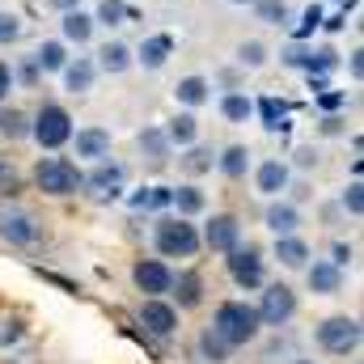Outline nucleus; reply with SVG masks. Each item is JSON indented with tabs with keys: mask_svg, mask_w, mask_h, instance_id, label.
<instances>
[{
	"mask_svg": "<svg viewBox=\"0 0 364 364\" xmlns=\"http://www.w3.org/2000/svg\"><path fill=\"white\" fill-rule=\"evenodd\" d=\"M233 352L237 348H250L259 335H263V322H259V309H255V301H242V296H229V301H220L216 309H212V322H208Z\"/></svg>",
	"mask_w": 364,
	"mask_h": 364,
	"instance_id": "f257e3e1",
	"label": "nucleus"
},
{
	"mask_svg": "<svg viewBox=\"0 0 364 364\" xmlns=\"http://www.w3.org/2000/svg\"><path fill=\"white\" fill-rule=\"evenodd\" d=\"M153 250L161 259H195L203 250L199 225L186 220V216H174V212H157V220H153Z\"/></svg>",
	"mask_w": 364,
	"mask_h": 364,
	"instance_id": "f03ea898",
	"label": "nucleus"
},
{
	"mask_svg": "<svg viewBox=\"0 0 364 364\" xmlns=\"http://www.w3.org/2000/svg\"><path fill=\"white\" fill-rule=\"evenodd\" d=\"M30 178H34V186H38L43 195H51V199H68V195H77V191H81L85 170H81L73 157L47 153V157H38V161H34Z\"/></svg>",
	"mask_w": 364,
	"mask_h": 364,
	"instance_id": "7ed1b4c3",
	"label": "nucleus"
},
{
	"mask_svg": "<svg viewBox=\"0 0 364 364\" xmlns=\"http://www.w3.org/2000/svg\"><path fill=\"white\" fill-rule=\"evenodd\" d=\"M73 132H77V123H73L68 106H60V102H43V106L30 114V140H34L43 153H60V149L73 140Z\"/></svg>",
	"mask_w": 364,
	"mask_h": 364,
	"instance_id": "20e7f679",
	"label": "nucleus"
},
{
	"mask_svg": "<svg viewBox=\"0 0 364 364\" xmlns=\"http://www.w3.org/2000/svg\"><path fill=\"white\" fill-rule=\"evenodd\" d=\"M360 318H352V314H335V318H322L318 326H314V343L326 352V356H356L360 352Z\"/></svg>",
	"mask_w": 364,
	"mask_h": 364,
	"instance_id": "39448f33",
	"label": "nucleus"
},
{
	"mask_svg": "<svg viewBox=\"0 0 364 364\" xmlns=\"http://www.w3.org/2000/svg\"><path fill=\"white\" fill-rule=\"evenodd\" d=\"M225 272H229V279H233L237 288L259 292V288L267 284V255H263V246H259V242H237V246L225 255Z\"/></svg>",
	"mask_w": 364,
	"mask_h": 364,
	"instance_id": "423d86ee",
	"label": "nucleus"
},
{
	"mask_svg": "<svg viewBox=\"0 0 364 364\" xmlns=\"http://www.w3.org/2000/svg\"><path fill=\"white\" fill-rule=\"evenodd\" d=\"M255 309H259V322L263 326H288L292 318H296V309H301V301H296V292L288 288V284H279V279H267L263 288H259V301H255Z\"/></svg>",
	"mask_w": 364,
	"mask_h": 364,
	"instance_id": "0eeeda50",
	"label": "nucleus"
},
{
	"mask_svg": "<svg viewBox=\"0 0 364 364\" xmlns=\"http://www.w3.org/2000/svg\"><path fill=\"white\" fill-rule=\"evenodd\" d=\"M182 309L174 301H166V296H144L140 301V309H136V322L144 326V335H153V339H161V343H170V339H178V318Z\"/></svg>",
	"mask_w": 364,
	"mask_h": 364,
	"instance_id": "6e6552de",
	"label": "nucleus"
},
{
	"mask_svg": "<svg viewBox=\"0 0 364 364\" xmlns=\"http://www.w3.org/2000/svg\"><path fill=\"white\" fill-rule=\"evenodd\" d=\"M81 191L90 195L93 203H119L123 191H127V166H119V161H110V157L93 161V170L85 174Z\"/></svg>",
	"mask_w": 364,
	"mask_h": 364,
	"instance_id": "1a4fd4ad",
	"label": "nucleus"
},
{
	"mask_svg": "<svg viewBox=\"0 0 364 364\" xmlns=\"http://www.w3.org/2000/svg\"><path fill=\"white\" fill-rule=\"evenodd\" d=\"M38 237H43V225L34 220V212L17 203H0V242L26 250V246H38Z\"/></svg>",
	"mask_w": 364,
	"mask_h": 364,
	"instance_id": "9d476101",
	"label": "nucleus"
},
{
	"mask_svg": "<svg viewBox=\"0 0 364 364\" xmlns=\"http://www.w3.org/2000/svg\"><path fill=\"white\" fill-rule=\"evenodd\" d=\"M199 242H203V250H212V255H229V250L242 242V216H233V212H212L208 225L199 229Z\"/></svg>",
	"mask_w": 364,
	"mask_h": 364,
	"instance_id": "9b49d317",
	"label": "nucleus"
},
{
	"mask_svg": "<svg viewBox=\"0 0 364 364\" xmlns=\"http://www.w3.org/2000/svg\"><path fill=\"white\" fill-rule=\"evenodd\" d=\"M132 284H136L140 296H170L174 267L166 259H136L132 263Z\"/></svg>",
	"mask_w": 364,
	"mask_h": 364,
	"instance_id": "f8f14e48",
	"label": "nucleus"
},
{
	"mask_svg": "<svg viewBox=\"0 0 364 364\" xmlns=\"http://www.w3.org/2000/svg\"><path fill=\"white\" fill-rule=\"evenodd\" d=\"M68 144L77 149V161H90V166H93V161L110 157V149H114V136H110V127H97V123H90V127H77Z\"/></svg>",
	"mask_w": 364,
	"mask_h": 364,
	"instance_id": "ddd939ff",
	"label": "nucleus"
},
{
	"mask_svg": "<svg viewBox=\"0 0 364 364\" xmlns=\"http://www.w3.org/2000/svg\"><path fill=\"white\" fill-rule=\"evenodd\" d=\"M288 186H292V166L284 157H267V161L255 166V191L263 199H279Z\"/></svg>",
	"mask_w": 364,
	"mask_h": 364,
	"instance_id": "4468645a",
	"label": "nucleus"
},
{
	"mask_svg": "<svg viewBox=\"0 0 364 364\" xmlns=\"http://www.w3.org/2000/svg\"><path fill=\"white\" fill-rule=\"evenodd\" d=\"M174 55V34H149L140 38V47H132V60L144 68V73H161Z\"/></svg>",
	"mask_w": 364,
	"mask_h": 364,
	"instance_id": "2eb2a0df",
	"label": "nucleus"
},
{
	"mask_svg": "<svg viewBox=\"0 0 364 364\" xmlns=\"http://www.w3.org/2000/svg\"><path fill=\"white\" fill-rule=\"evenodd\" d=\"M136 149H140V157L153 166V170H161V166H170V157H174V144L166 140V127H140L136 132Z\"/></svg>",
	"mask_w": 364,
	"mask_h": 364,
	"instance_id": "dca6fc26",
	"label": "nucleus"
},
{
	"mask_svg": "<svg viewBox=\"0 0 364 364\" xmlns=\"http://www.w3.org/2000/svg\"><path fill=\"white\" fill-rule=\"evenodd\" d=\"M275 263L284 267V272H305L309 267V259H314V250H309V242L301 237V233H284V237H275Z\"/></svg>",
	"mask_w": 364,
	"mask_h": 364,
	"instance_id": "f3484780",
	"label": "nucleus"
},
{
	"mask_svg": "<svg viewBox=\"0 0 364 364\" xmlns=\"http://www.w3.org/2000/svg\"><path fill=\"white\" fill-rule=\"evenodd\" d=\"M263 225H267L272 237H284V233H296L305 225V216H301V208L292 199H272L267 212H263Z\"/></svg>",
	"mask_w": 364,
	"mask_h": 364,
	"instance_id": "a211bd4d",
	"label": "nucleus"
},
{
	"mask_svg": "<svg viewBox=\"0 0 364 364\" xmlns=\"http://www.w3.org/2000/svg\"><path fill=\"white\" fill-rule=\"evenodd\" d=\"M305 284H309L314 296H339V292H343V272H339L331 259H314V263L305 267Z\"/></svg>",
	"mask_w": 364,
	"mask_h": 364,
	"instance_id": "6ab92c4d",
	"label": "nucleus"
},
{
	"mask_svg": "<svg viewBox=\"0 0 364 364\" xmlns=\"http://www.w3.org/2000/svg\"><path fill=\"white\" fill-rule=\"evenodd\" d=\"M93 30H97V21H93V13H85L81 4L68 9V13H60V38H64L68 47H85L93 38Z\"/></svg>",
	"mask_w": 364,
	"mask_h": 364,
	"instance_id": "aec40b11",
	"label": "nucleus"
},
{
	"mask_svg": "<svg viewBox=\"0 0 364 364\" xmlns=\"http://www.w3.org/2000/svg\"><path fill=\"white\" fill-rule=\"evenodd\" d=\"M30 64L38 68V77H60V68L68 64V43L64 38H43L30 55Z\"/></svg>",
	"mask_w": 364,
	"mask_h": 364,
	"instance_id": "412c9836",
	"label": "nucleus"
},
{
	"mask_svg": "<svg viewBox=\"0 0 364 364\" xmlns=\"http://www.w3.org/2000/svg\"><path fill=\"white\" fill-rule=\"evenodd\" d=\"M255 114H259V123H263L267 132H288V127H292V106H288L284 97H275V93L255 97Z\"/></svg>",
	"mask_w": 364,
	"mask_h": 364,
	"instance_id": "4be33fe9",
	"label": "nucleus"
},
{
	"mask_svg": "<svg viewBox=\"0 0 364 364\" xmlns=\"http://www.w3.org/2000/svg\"><path fill=\"white\" fill-rule=\"evenodd\" d=\"M97 73H110V77H123L136 60H132V47L123 43V38H106L102 47H97Z\"/></svg>",
	"mask_w": 364,
	"mask_h": 364,
	"instance_id": "5701e85b",
	"label": "nucleus"
},
{
	"mask_svg": "<svg viewBox=\"0 0 364 364\" xmlns=\"http://www.w3.org/2000/svg\"><path fill=\"white\" fill-rule=\"evenodd\" d=\"M60 77H64V90L68 93H90L93 81H97V64H93L90 55H68V64L60 68Z\"/></svg>",
	"mask_w": 364,
	"mask_h": 364,
	"instance_id": "b1692460",
	"label": "nucleus"
},
{
	"mask_svg": "<svg viewBox=\"0 0 364 364\" xmlns=\"http://www.w3.org/2000/svg\"><path fill=\"white\" fill-rule=\"evenodd\" d=\"M174 102H178L182 110H199V106H208V102H212V81L199 77V73L182 77L178 85H174Z\"/></svg>",
	"mask_w": 364,
	"mask_h": 364,
	"instance_id": "393cba45",
	"label": "nucleus"
},
{
	"mask_svg": "<svg viewBox=\"0 0 364 364\" xmlns=\"http://www.w3.org/2000/svg\"><path fill=\"white\" fill-rule=\"evenodd\" d=\"M250 157H255V153H250L246 144H225V149L216 153V166H212V170H220L229 182H242L250 174Z\"/></svg>",
	"mask_w": 364,
	"mask_h": 364,
	"instance_id": "a878e982",
	"label": "nucleus"
},
{
	"mask_svg": "<svg viewBox=\"0 0 364 364\" xmlns=\"http://www.w3.org/2000/svg\"><path fill=\"white\" fill-rule=\"evenodd\" d=\"M170 212H174V216H186V220H195V216L208 212V195H203L195 182H182V186H174V195H170Z\"/></svg>",
	"mask_w": 364,
	"mask_h": 364,
	"instance_id": "bb28decb",
	"label": "nucleus"
},
{
	"mask_svg": "<svg viewBox=\"0 0 364 364\" xmlns=\"http://www.w3.org/2000/svg\"><path fill=\"white\" fill-rule=\"evenodd\" d=\"M178 309H199L203 305V275L199 272H174V284H170Z\"/></svg>",
	"mask_w": 364,
	"mask_h": 364,
	"instance_id": "cd10ccee",
	"label": "nucleus"
},
{
	"mask_svg": "<svg viewBox=\"0 0 364 364\" xmlns=\"http://www.w3.org/2000/svg\"><path fill=\"white\" fill-rule=\"evenodd\" d=\"M178 166H182V174H191V178H203V174H212V166H216V153L208 149V144H186L182 149V157H178Z\"/></svg>",
	"mask_w": 364,
	"mask_h": 364,
	"instance_id": "c85d7f7f",
	"label": "nucleus"
},
{
	"mask_svg": "<svg viewBox=\"0 0 364 364\" xmlns=\"http://www.w3.org/2000/svg\"><path fill=\"white\" fill-rule=\"evenodd\" d=\"M166 140L178 144V149H186V144L199 140V119H195V110H178V114L166 123Z\"/></svg>",
	"mask_w": 364,
	"mask_h": 364,
	"instance_id": "c756f323",
	"label": "nucleus"
},
{
	"mask_svg": "<svg viewBox=\"0 0 364 364\" xmlns=\"http://www.w3.org/2000/svg\"><path fill=\"white\" fill-rule=\"evenodd\" d=\"M220 114H225V123H250L255 119V97L246 90H229L220 97Z\"/></svg>",
	"mask_w": 364,
	"mask_h": 364,
	"instance_id": "7c9ffc66",
	"label": "nucleus"
},
{
	"mask_svg": "<svg viewBox=\"0 0 364 364\" xmlns=\"http://www.w3.org/2000/svg\"><path fill=\"white\" fill-rule=\"evenodd\" d=\"M0 136L13 144V140H30V114L26 110H17V106H0Z\"/></svg>",
	"mask_w": 364,
	"mask_h": 364,
	"instance_id": "2f4dec72",
	"label": "nucleus"
},
{
	"mask_svg": "<svg viewBox=\"0 0 364 364\" xmlns=\"http://www.w3.org/2000/svg\"><path fill=\"white\" fill-rule=\"evenodd\" d=\"M199 356H203L208 364H229L233 348H229V343H225L212 326H203V331H199Z\"/></svg>",
	"mask_w": 364,
	"mask_h": 364,
	"instance_id": "473e14b6",
	"label": "nucleus"
},
{
	"mask_svg": "<svg viewBox=\"0 0 364 364\" xmlns=\"http://www.w3.org/2000/svg\"><path fill=\"white\" fill-rule=\"evenodd\" d=\"M250 9H255V17L263 21V26H288V0H250Z\"/></svg>",
	"mask_w": 364,
	"mask_h": 364,
	"instance_id": "72a5a7b5",
	"label": "nucleus"
},
{
	"mask_svg": "<svg viewBox=\"0 0 364 364\" xmlns=\"http://www.w3.org/2000/svg\"><path fill=\"white\" fill-rule=\"evenodd\" d=\"M93 21H97V26H123V21H132V9H127L123 0H102V4L93 9Z\"/></svg>",
	"mask_w": 364,
	"mask_h": 364,
	"instance_id": "f704fd0d",
	"label": "nucleus"
},
{
	"mask_svg": "<svg viewBox=\"0 0 364 364\" xmlns=\"http://www.w3.org/2000/svg\"><path fill=\"white\" fill-rule=\"evenodd\" d=\"M339 208H343L352 220H360L364 216V182L360 178H352L343 191H339Z\"/></svg>",
	"mask_w": 364,
	"mask_h": 364,
	"instance_id": "c9c22d12",
	"label": "nucleus"
},
{
	"mask_svg": "<svg viewBox=\"0 0 364 364\" xmlns=\"http://www.w3.org/2000/svg\"><path fill=\"white\" fill-rule=\"evenodd\" d=\"M267 43H259V38H246V43H237V64L242 68H263L267 64Z\"/></svg>",
	"mask_w": 364,
	"mask_h": 364,
	"instance_id": "e433bc0d",
	"label": "nucleus"
},
{
	"mask_svg": "<svg viewBox=\"0 0 364 364\" xmlns=\"http://www.w3.org/2000/svg\"><path fill=\"white\" fill-rule=\"evenodd\" d=\"M309 55H314V43L292 38V43L279 51V64H284V68H301V73H305V68H309Z\"/></svg>",
	"mask_w": 364,
	"mask_h": 364,
	"instance_id": "4c0bfd02",
	"label": "nucleus"
},
{
	"mask_svg": "<svg viewBox=\"0 0 364 364\" xmlns=\"http://www.w3.org/2000/svg\"><path fill=\"white\" fill-rule=\"evenodd\" d=\"M21 17L13 13V9H0V47H13L17 38H21Z\"/></svg>",
	"mask_w": 364,
	"mask_h": 364,
	"instance_id": "58836bf2",
	"label": "nucleus"
},
{
	"mask_svg": "<svg viewBox=\"0 0 364 364\" xmlns=\"http://www.w3.org/2000/svg\"><path fill=\"white\" fill-rule=\"evenodd\" d=\"M322 26V9L318 4H309L305 13H301V26H292V38H301V43H309V34Z\"/></svg>",
	"mask_w": 364,
	"mask_h": 364,
	"instance_id": "ea45409f",
	"label": "nucleus"
},
{
	"mask_svg": "<svg viewBox=\"0 0 364 364\" xmlns=\"http://www.w3.org/2000/svg\"><path fill=\"white\" fill-rule=\"evenodd\" d=\"M314 97H318V106H322L326 114H339V110L348 106V93L343 90H322V93H314Z\"/></svg>",
	"mask_w": 364,
	"mask_h": 364,
	"instance_id": "a19ab883",
	"label": "nucleus"
},
{
	"mask_svg": "<svg viewBox=\"0 0 364 364\" xmlns=\"http://www.w3.org/2000/svg\"><path fill=\"white\" fill-rule=\"evenodd\" d=\"M331 263H335L339 272H348V267L356 263V246H352V242H335V246H331Z\"/></svg>",
	"mask_w": 364,
	"mask_h": 364,
	"instance_id": "79ce46f5",
	"label": "nucleus"
},
{
	"mask_svg": "<svg viewBox=\"0 0 364 364\" xmlns=\"http://www.w3.org/2000/svg\"><path fill=\"white\" fill-rule=\"evenodd\" d=\"M318 161H322V157H318V149H314V144H301V149L292 153V161H288V166H296V170H318Z\"/></svg>",
	"mask_w": 364,
	"mask_h": 364,
	"instance_id": "37998d69",
	"label": "nucleus"
},
{
	"mask_svg": "<svg viewBox=\"0 0 364 364\" xmlns=\"http://www.w3.org/2000/svg\"><path fill=\"white\" fill-rule=\"evenodd\" d=\"M170 195H174V186H149V208L144 212H170Z\"/></svg>",
	"mask_w": 364,
	"mask_h": 364,
	"instance_id": "c03bdc74",
	"label": "nucleus"
},
{
	"mask_svg": "<svg viewBox=\"0 0 364 364\" xmlns=\"http://www.w3.org/2000/svg\"><path fill=\"white\" fill-rule=\"evenodd\" d=\"M21 335H26L21 318H9V322H0V348H13V343H17Z\"/></svg>",
	"mask_w": 364,
	"mask_h": 364,
	"instance_id": "a18cd8bd",
	"label": "nucleus"
},
{
	"mask_svg": "<svg viewBox=\"0 0 364 364\" xmlns=\"http://www.w3.org/2000/svg\"><path fill=\"white\" fill-rule=\"evenodd\" d=\"M17 90V77H13V64L9 60H0V106L9 102V93Z\"/></svg>",
	"mask_w": 364,
	"mask_h": 364,
	"instance_id": "49530a36",
	"label": "nucleus"
},
{
	"mask_svg": "<svg viewBox=\"0 0 364 364\" xmlns=\"http://www.w3.org/2000/svg\"><path fill=\"white\" fill-rule=\"evenodd\" d=\"M348 26V4H343V13H335V17H322V26L318 30H326V34H339Z\"/></svg>",
	"mask_w": 364,
	"mask_h": 364,
	"instance_id": "de8ad7c7",
	"label": "nucleus"
},
{
	"mask_svg": "<svg viewBox=\"0 0 364 364\" xmlns=\"http://www.w3.org/2000/svg\"><path fill=\"white\" fill-rule=\"evenodd\" d=\"M348 73H352V81H360V77H364V51H360V47L348 55Z\"/></svg>",
	"mask_w": 364,
	"mask_h": 364,
	"instance_id": "09e8293b",
	"label": "nucleus"
},
{
	"mask_svg": "<svg viewBox=\"0 0 364 364\" xmlns=\"http://www.w3.org/2000/svg\"><path fill=\"white\" fill-rule=\"evenodd\" d=\"M13 77H21L26 85H38V68H34V64H21V68H13Z\"/></svg>",
	"mask_w": 364,
	"mask_h": 364,
	"instance_id": "8fccbe9b",
	"label": "nucleus"
},
{
	"mask_svg": "<svg viewBox=\"0 0 364 364\" xmlns=\"http://www.w3.org/2000/svg\"><path fill=\"white\" fill-rule=\"evenodd\" d=\"M322 132H326V136H339V132H343V119H339V114H326V119H322Z\"/></svg>",
	"mask_w": 364,
	"mask_h": 364,
	"instance_id": "3c124183",
	"label": "nucleus"
},
{
	"mask_svg": "<svg viewBox=\"0 0 364 364\" xmlns=\"http://www.w3.org/2000/svg\"><path fill=\"white\" fill-rule=\"evenodd\" d=\"M47 4H51V9H55V13H68V9H77V4H81V0H47Z\"/></svg>",
	"mask_w": 364,
	"mask_h": 364,
	"instance_id": "603ef678",
	"label": "nucleus"
},
{
	"mask_svg": "<svg viewBox=\"0 0 364 364\" xmlns=\"http://www.w3.org/2000/svg\"><path fill=\"white\" fill-rule=\"evenodd\" d=\"M9 182V166H4V157H0V186Z\"/></svg>",
	"mask_w": 364,
	"mask_h": 364,
	"instance_id": "864d4df0",
	"label": "nucleus"
},
{
	"mask_svg": "<svg viewBox=\"0 0 364 364\" xmlns=\"http://www.w3.org/2000/svg\"><path fill=\"white\" fill-rule=\"evenodd\" d=\"M229 4H250V0H229Z\"/></svg>",
	"mask_w": 364,
	"mask_h": 364,
	"instance_id": "5fc2aeb1",
	"label": "nucleus"
},
{
	"mask_svg": "<svg viewBox=\"0 0 364 364\" xmlns=\"http://www.w3.org/2000/svg\"><path fill=\"white\" fill-rule=\"evenodd\" d=\"M296 364H314V360H296Z\"/></svg>",
	"mask_w": 364,
	"mask_h": 364,
	"instance_id": "6e6d98bb",
	"label": "nucleus"
},
{
	"mask_svg": "<svg viewBox=\"0 0 364 364\" xmlns=\"http://www.w3.org/2000/svg\"><path fill=\"white\" fill-rule=\"evenodd\" d=\"M339 4H348V0H339Z\"/></svg>",
	"mask_w": 364,
	"mask_h": 364,
	"instance_id": "4d7b16f0",
	"label": "nucleus"
}]
</instances>
